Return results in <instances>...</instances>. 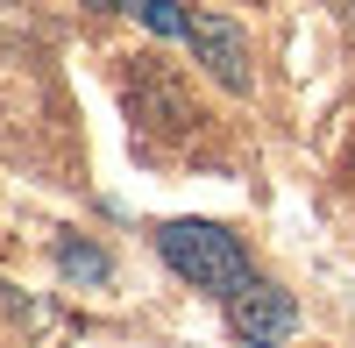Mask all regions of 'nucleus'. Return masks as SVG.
Here are the masks:
<instances>
[{
  "label": "nucleus",
  "mask_w": 355,
  "mask_h": 348,
  "mask_svg": "<svg viewBox=\"0 0 355 348\" xmlns=\"http://www.w3.org/2000/svg\"><path fill=\"white\" fill-rule=\"evenodd\" d=\"M227 327L242 334L249 348H277L291 327H299V306H291V292H277V284H263V277H249L242 292L227 299Z\"/></svg>",
  "instance_id": "nucleus-3"
},
{
  "label": "nucleus",
  "mask_w": 355,
  "mask_h": 348,
  "mask_svg": "<svg viewBox=\"0 0 355 348\" xmlns=\"http://www.w3.org/2000/svg\"><path fill=\"white\" fill-rule=\"evenodd\" d=\"M57 263H64L71 277H107V256L85 249V242H64V249H57Z\"/></svg>",
  "instance_id": "nucleus-5"
},
{
  "label": "nucleus",
  "mask_w": 355,
  "mask_h": 348,
  "mask_svg": "<svg viewBox=\"0 0 355 348\" xmlns=\"http://www.w3.org/2000/svg\"><path fill=\"white\" fill-rule=\"evenodd\" d=\"M157 249H164V263L185 284H199V292L234 299L249 284V249L234 242L227 227H214V220H164L157 227Z\"/></svg>",
  "instance_id": "nucleus-1"
},
{
  "label": "nucleus",
  "mask_w": 355,
  "mask_h": 348,
  "mask_svg": "<svg viewBox=\"0 0 355 348\" xmlns=\"http://www.w3.org/2000/svg\"><path fill=\"white\" fill-rule=\"evenodd\" d=\"M128 114H135L142 135H171V128H192V121H199V114L178 100V85L157 71V57H142V64H135V78H128Z\"/></svg>",
  "instance_id": "nucleus-4"
},
{
  "label": "nucleus",
  "mask_w": 355,
  "mask_h": 348,
  "mask_svg": "<svg viewBox=\"0 0 355 348\" xmlns=\"http://www.w3.org/2000/svg\"><path fill=\"white\" fill-rule=\"evenodd\" d=\"M135 15L157 28V36H185L192 57L214 71L227 93H249V43L227 15H199V8H178V0H135Z\"/></svg>",
  "instance_id": "nucleus-2"
}]
</instances>
